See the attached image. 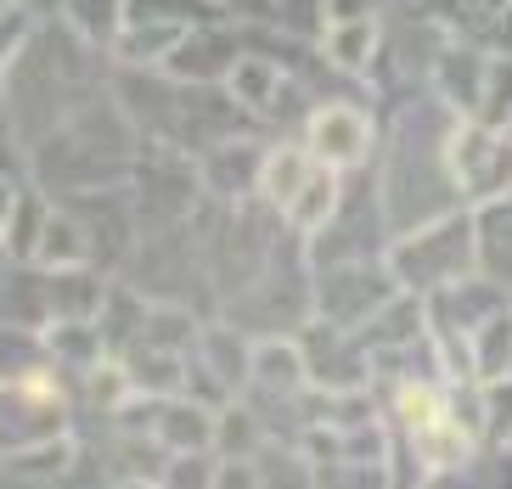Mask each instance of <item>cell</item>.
<instances>
[{
	"mask_svg": "<svg viewBox=\"0 0 512 489\" xmlns=\"http://www.w3.org/2000/svg\"><path fill=\"white\" fill-rule=\"evenodd\" d=\"M417 456H422V467H434V473L462 467V461L473 456V428H467V422H456L451 411L434 416L428 428H417Z\"/></svg>",
	"mask_w": 512,
	"mask_h": 489,
	"instance_id": "3957f363",
	"label": "cell"
},
{
	"mask_svg": "<svg viewBox=\"0 0 512 489\" xmlns=\"http://www.w3.org/2000/svg\"><path fill=\"white\" fill-rule=\"evenodd\" d=\"M366 141H372V124H366L355 107H321L316 124H310V152H316L327 169H338V163H361Z\"/></svg>",
	"mask_w": 512,
	"mask_h": 489,
	"instance_id": "7a4b0ae2",
	"label": "cell"
},
{
	"mask_svg": "<svg viewBox=\"0 0 512 489\" xmlns=\"http://www.w3.org/2000/svg\"><path fill=\"white\" fill-rule=\"evenodd\" d=\"M299 186H304V152H276L271 163H265V192L276 197V203H293L299 197Z\"/></svg>",
	"mask_w": 512,
	"mask_h": 489,
	"instance_id": "8992f818",
	"label": "cell"
},
{
	"mask_svg": "<svg viewBox=\"0 0 512 489\" xmlns=\"http://www.w3.org/2000/svg\"><path fill=\"white\" fill-rule=\"evenodd\" d=\"M479 107H484L490 124L512 119V62H496V79H490V90L479 96Z\"/></svg>",
	"mask_w": 512,
	"mask_h": 489,
	"instance_id": "ba28073f",
	"label": "cell"
},
{
	"mask_svg": "<svg viewBox=\"0 0 512 489\" xmlns=\"http://www.w3.org/2000/svg\"><path fill=\"white\" fill-rule=\"evenodd\" d=\"M451 163L473 197H501L512 186V141H496V135H484V130L456 135Z\"/></svg>",
	"mask_w": 512,
	"mask_h": 489,
	"instance_id": "6da1fadb",
	"label": "cell"
},
{
	"mask_svg": "<svg viewBox=\"0 0 512 489\" xmlns=\"http://www.w3.org/2000/svg\"><path fill=\"white\" fill-rule=\"evenodd\" d=\"M372 45H377L372 23H366V17H344V23L332 29L327 51H332V62H344V68H366V62H372Z\"/></svg>",
	"mask_w": 512,
	"mask_h": 489,
	"instance_id": "5b68a950",
	"label": "cell"
},
{
	"mask_svg": "<svg viewBox=\"0 0 512 489\" xmlns=\"http://www.w3.org/2000/svg\"><path fill=\"white\" fill-rule=\"evenodd\" d=\"M332 208H338V175H327V169H321L310 186H299V197L287 203V214H293L304 231H316L321 220H332Z\"/></svg>",
	"mask_w": 512,
	"mask_h": 489,
	"instance_id": "277c9868",
	"label": "cell"
},
{
	"mask_svg": "<svg viewBox=\"0 0 512 489\" xmlns=\"http://www.w3.org/2000/svg\"><path fill=\"white\" fill-rule=\"evenodd\" d=\"M434 416H445V400H439L434 388H422V383L400 388V422H406L411 433H417V428H428Z\"/></svg>",
	"mask_w": 512,
	"mask_h": 489,
	"instance_id": "52a82bcc",
	"label": "cell"
}]
</instances>
